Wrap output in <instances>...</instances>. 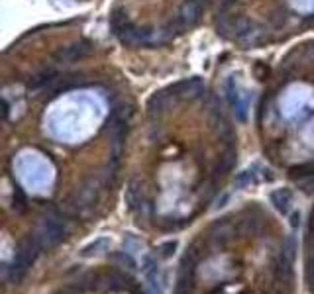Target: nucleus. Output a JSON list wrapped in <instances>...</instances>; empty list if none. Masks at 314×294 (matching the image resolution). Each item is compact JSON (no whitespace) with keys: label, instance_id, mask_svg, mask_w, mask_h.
<instances>
[{"label":"nucleus","instance_id":"f257e3e1","mask_svg":"<svg viewBox=\"0 0 314 294\" xmlns=\"http://www.w3.org/2000/svg\"><path fill=\"white\" fill-rule=\"evenodd\" d=\"M110 26H112V31L114 35L124 43V45H148L152 43V31L150 29H140L136 28L128 14L124 10H114L112 16H110Z\"/></svg>","mask_w":314,"mask_h":294},{"label":"nucleus","instance_id":"f03ea898","mask_svg":"<svg viewBox=\"0 0 314 294\" xmlns=\"http://www.w3.org/2000/svg\"><path fill=\"white\" fill-rule=\"evenodd\" d=\"M91 51H93V47H91L89 41H77V43H71V45L61 47V49L53 55V59H55L57 63H73V61L83 59V57L89 55Z\"/></svg>","mask_w":314,"mask_h":294},{"label":"nucleus","instance_id":"7ed1b4c3","mask_svg":"<svg viewBox=\"0 0 314 294\" xmlns=\"http://www.w3.org/2000/svg\"><path fill=\"white\" fill-rule=\"evenodd\" d=\"M200 14H202V8L196 0H187L183 2V6L179 8V24L185 26H192L200 20Z\"/></svg>","mask_w":314,"mask_h":294},{"label":"nucleus","instance_id":"20e7f679","mask_svg":"<svg viewBox=\"0 0 314 294\" xmlns=\"http://www.w3.org/2000/svg\"><path fill=\"white\" fill-rule=\"evenodd\" d=\"M57 79V73L55 71H41V73H37V75H33L31 79H30V83H28V88L30 90H41V88H45V87H49L53 81Z\"/></svg>","mask_w":314,"mask_h":294},{"label":"nucleus","instance_id":"39448f33","mask_svg":"<svg viewBox=\"0 0 314 294\" xmlns=\"http://www.w3.org/2000/svg\"><path fill=\"white\" fill-rule=\"evenodd\" d=\"M271 202L275 204V208H277L279 212L287 214V212H289V208H291V202H293V194H291V190H289V188L273 190V192H271Z\"/></svg>","mask_w":314,"mask_h":294},{"label":"nucleus","instance_id":"423d86ee","mask_svg":"<svg viewBox=\"0 0 314 294\" xmlns=\"http://www.w3.org/2000/svg\"><path fill=\"white\" fill-rule=\"evenodd\" d=\"M255 169L257 167H253V169H248V171H244V173H240L238 175V178H236V182H238V186H248V184H251V182H255L257 178V173H255Z\"/></svg>","mask_w":314,"mask_h":294},{"label":"nucleus","instance_id":"0eeeda50","mask_svg":"<svg viewBox=\"0 0 314 294\" xmlns=\"http://www.w3.org/2000/svg\"><path fill=\"white\" fill-rule=\"evenodd\" d=\"M175 245H177L175 241H169V243H165V245L161 247V249H163V257H169V255L173 253V249H175Z\"/></svg>","mask_w":314,"mask_h":294},{"label":"nucleus","instance_id":"6e6552de","mask_svg":"<svg viewBox=\"0 0 314 294\" xmlns=\"http://www.w3.org/2000/svg\"><path fill=\"white\" fill-rule=\"evenodd\" d=\"M311 228H314V210H313V214H311Z\"/></svg>","mask_w":314,"mask_h":294}]
</instances>
